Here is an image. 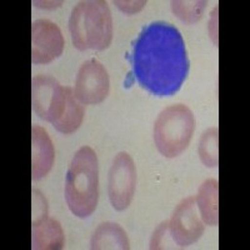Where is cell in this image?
<instances>
[{
  "label": "cell",
  "mask_w": 250,
  "mask_h": 250,
  "mask_svg": "<svg viewBox=\"0 0 250 250\" xmlns=\"http://www.w3.org/2000/svg\"><path fill=\"white\" fill-rule=\"evenodd\" d=\"M130 62L139 85L155 97L174 95L189 71L182 34L163 21L143 28L133 45Z\"/></svg>",
  "instance_id": "obj_1"
},
{
  "label": "cell",
  "mask_w": 250,
  "mask_h": 250,
  "mask_svg": "<svg viewBox=\"0 0 250 250\" xmlns=\"http://www.w3.org/2000/svg\"><path fill=\"white\" fill-rule=\"evenodd\" d=\"M33 109L59 133L71 134L79 129L84 118V106L69 86L62 88L49 75L33 79Z\"/></svg>",
  "instance_id": "obj_2"
},
{
  "label": "cell",
  "mask_w": 250,
  "mask_h": 250,
  "mask_svg": "<svg viewBox=\"0 0 250 250\" xmlns=\"http://www.w3.org/2000/svg\"><path fill=\"white\" fill-rule=\"evenodd\" d=\"M65 200L69 209L79 218L93 214L99 199V168L97 154L90 146L75 153L65 179Z\"/></svg>",
  "instance_id": "obj_3"
},
{
  "label": "cell",
  "mask_w": 250,
  "mask_h": 250,
  "mask_svg": "<svg viewBox=\"0 0 250 250\" xmlns=\"http://www.w3.org/2000/svg\"><path fill=\"white\" fill-rule=\"evenodd\" d=\"M73 44L79 50H104L111 43L113 20L105 1L89 0L74 6L69 19Z\"/></svg>",
  "instance_id": "obj_4"
},
{
  "label": "cell",
  "mask_w": 250,
  "mask_h": 250,
  "mask_svg": "<svg viewBox=\"0 0 250 250\" xmlns=\"http://www.w3.org/2000/svg\"><path fill=\"white\" fill-rule=\"evenodd\" d=\"M195 119L191 110L183 104L168 106L160 113L154 125L156 148L167 158L180 155L193 137Z\"/></svg>",
  "instance_id": "obj_5"
},
{
  "label": "cell",
  "mask_w": 250,
  "mask_h": 250,
  "mask_svg": "<svg viewBox=\"0 0 250 250\" xmlns=\"http://www.w3.org/2000/svg\"><path fill=\"white\" fill-rule=\"evenodd\" d=\"M137 173L128 153H119L109 171V199L114 209L122 211L130 205L135 191Z\"/></svg>",
  "instance_id": "obj_6"
},
{
  "label": "cell",
  "mask_w": 250,
  "mask_h": 250,
  "mask_svg": "<svg viewBox=\"0 0 250 250\" xmlns=\"http://www.w3.org/2000/svg\"><path fill=\"white\" fill-rule=\"evenodd\" d=\"M109 75L97 59L83 62L75 79V97L82 104H99L108 97Z\"/></svg>",
  "instance_id": "obj_7"
},
{
  "label": "cell",
  "mask_w": 250,
  "mask_h": 250,
  "mask_svg": "<svg viewBox=\"0 0 250 250\" xmlns=\"http://www.w3.org/2000/svg\"><path fill=\"white\" fill-rule=\"evenodd\" d=\"M31 62L48 64L60 57L64 49V38L57 24L50 20L39 19L31 26Z\"/></svg>",
  "instance_id": "obj_8"
},
{
  "label": "cell",
  "mask_w": 250,
  "mask_h": 250,
  "mask_svg": "<svg viewBox=\"0 0 250 250\" xmlns=\"http://www.w3.org/2000/svg\"><path fill=\"white\" fill-rule=\"evenodd\" d=\"M168 225L171 239L179 247H189L203 235L204 225L196 214L194 196H189L176 207Z\"/></svg>",
  "instance_id": "obj_9"
},
{
  "label": "cell",
  "mask_w": 250,
  "mask_h": 250,
  "mask_svg": "<svg viewBox=\"0 0 250 250\" xmlns=\"http://www.w3.org/2000/svg\"><path fill=\"white\" fill-rule=\"evenodd\" d=\"M33 179H42L50 171L54 163V146L48 133L42 126L33 125Z\"/></svg>",
  "instance_id": "obj_10"
},
{
  "label": "cell",
  "mask_w": 250,
  "mask_h": 250,
  "mask_svg": "<svg viewBox=\"0 0 250 250\" xmlns=\"http://www.w3.org/2000/svg\"><path fill=\"white\" fill-rule=\"evenodd\" d=\"M33 249H62L64 247V233L62 225L55 219L48 215L33 220Z\"/></svg>",
  "instance_id": "obj_11"
},
{
  "label": "cell",
  "mask_w": 250,
  "mask_h": 250,
  "mask_svg": "<svg viewBox=\"0 0 250 250\" xmlns=\"http://www.w3.org/2000/svg\"><path fill=\"white\" fill-rule=\"evenodd\" d=\"M91 249H129L128 236L120 225L103 223L94 231Z\"/></svg>",
  "instance_id": "obj_12"
},
{
  "label": "cell",
  "mask_w": 250,
  "mask_h": 250,
  "mask_svg": "<svg viewBox=\"0 0 250 250\" xmlns=\"http://www.w3.org/2000/svg\"><path fill=\"white\" fill-rule=\"evenodd\" d=\"M218 180L208 179L199 188L195 203L199 207L203 222L208 225H218Z\"/></svg>",
  "instance_id": "obj_13"
},
{
  "label": "cell",
  "mask_w": 250,
  "mask_h": 250,
  "mask_svg": "<svg viewBox=\"0 0 250 250\" xmlns=\"http://www.w3.org/2000/svg\"><path fill=\"white\" fill-rule=\"evenodd\" d=\"M199 155L203 164L214 168L218 167V129L211 128L203 134L199 144Z\"/></svg>",
  "instance_id": "obj_14"
},
{
  "label": "cell",
  "mask_w": 250,
  "mask_h": 250,
  "mask_svg": "<svg viewBox=\"0 0 250 250\" xmlns=\"http://www.w3.org/2000/svg\"><path fill=\"white\" fill-rule=\"evenodd\" d=\"M205 1H173L171 8L179 19L188 24H193L202 18L205 10Z\"/></svg>",
  "instance_id": "obj_15"
}]
</instances>
